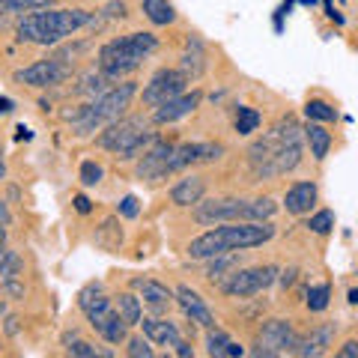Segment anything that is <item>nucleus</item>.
Wrapping results in <instances>:
<instances>
[{
    "label": "nucleus",
    "instance_id": "nucleus-29",
    "mask_svg": "<svg viewBox=\"0 0 358 358\" xmlns=\"http://www.w3.org/2000/svg\"><path fill=\"white\" fill-rule=\"evenodd\" d=\"M305 305H308L310 313H322V310L331 305V287L329 284H310Z\"/></svg>",
    "mask_w": 358,
    "mask_h": 358
},
{
    "label": "nucleus",
    "instance_id": "nucleus-3",
    "mask_svg": "<svg viewBox=\"0 0 358 358\" xmlns=\"http://www.w3.org/2000/svg\"><path fill=\"white\" fill-rule=\"evenodd\" d=\"M155 48H159V39H155V33H150V30H134V33H126V36H114L99 48L96 69L105 72L108 78H114V81H120V78L138 72L141 63L147 60Z\"/></svg>",
    "mask_w": 358,
    "mask_h": 358
},
{
    "label": "nucleus",
    "instance_id": "nucleus-4",
    "mask_svg": "<svg viewBox=\"0 0 358 358\" xmlns=\"http://www.w3.org/2000/svg\"><path fill=\"white\" fill-rule=\"evenodd\" d=\"M155 141H159V131L147 117H120L99 129L96 147L114 152L117 162H138Z\"/></svg>",
    "mask_w": 358,
    "mask_h": 358
},
{
    "label": "nucleus",
    "instance_id": "nucleus-41",
    "mask_svg": "<svg viewBox=\"0 0 358 358\" xmlns=\"http://www.w3.org/2000/svg\"><path fill=\"white\" fill-rule=\"evenodd\" d=\"M0 224H3V227H13V212H9L6 200H0Z\"/></svg>",
    "mask_w": 358,
    "mask_h": 358
},
{
    "label": "nucleus",
    "instance_id": "nucleus-46",
    "mask_svg": "<svg viewBox=\"0 0 358 358\" xmlns=\"http://www.w3.org/2000/svg\"><path fill=\"white\" fill-rule=\"evenodd\" d=\"M6 317V305H3V301H0V320H3Z\"/></svg>",
    "mask_w": 358,
    "mask_h": 358
},
{
    "label": "nucleus",
    "instance_id": "nucleus-44",
    "mask_svg": "<svg viewBox=\"0 0 358 358\" xmlns=\"http://www.w3.org/2000/svg\"><path fill=\"white\" fill-rule=\"evenodd\" d=\"M0 248H6V227L0 224Z\"/></svg>",
    "mask_w": 358,
    "mask_h": 358
},
{
    "label": "nucleus",
    "instance_id": "nucleus-6",
    "mask_svg": "<svg viewBox=\"0 0 358 358\" xmlns=\"http://www.w3.org/2000/svg\"><path fill=\"white\" fill-rule=\"evenodd\" d=\"M299 346V331L293 320L272 317L263 320L260 329L254 331V355L257 358H275V355H293Z\"/></svg>",
    "mask_w": 358,
    "mask_h": 358
},
{
    "label": "nucleus",
    "instance_id": "nucleus-26",
    "mask_svg": "<svg viewBox=\"0 0 358 358\" xmlns=\"http://www.w3.org/2000/svg\"><path fill=\"white\" fill-rule=\"evenodd\" d=\"M54 6V0H0V18L6 15H27L36 9H48Z\"/></svg>",
    "mask_w": 358,
    "mask_h": 358
},
{
    "label": "nucleus",
    "instance_id": "nucleus-23",
    "mask_svg": "<svg viewBox=\"0 0 358 358\" xmlns=\"http://www.w3.org/2000/svg\"><path fill=\"white\" fill-rule=\"evenodd\" d=\"M141 9H143V15H147L150 24H155V27H171L179 18L176 6L171 0H141Z\"/></svg>",
    "mask_w": 358,
    "mask_h": 358
},
{
    "label": "nucleus",
    "instance_id": "nucleus-30",
    "mask_svg": "<svg viewBox=\"0 0 358 358\" xmlns=\"http://www.w3.org/2000/svg\"><path fill=\"white\" fill-rule=\"evenodd\" d=\"M305 227L310 233H317V236H329V233L334 230V212L331 209H313L308 221H305Z\"/></svg>",
    "mask_w": 358,
    "mask_h": 358
},
{
    "label": "nucleus",
    "instance_id": "nucleus-32",
    "mask_svg": "<svg viewBox=\"0 0 358 358\" xmlns=\"http://www.w3.org/2000/svg\"><path fill=\"white\" fill-rule=\"evenodd\" d=\"M63 346H66V352H69V355H75V358H96V355L108 358V355H114L110 350H102V346H96V343H90V341H81V338H72V341H66Z\"/></svg>",
    "mask_w": 358,
    "mask_h": 358
},
{
    "label": "nucleus",
    "instance_id": "nucleus-39",
    "mask_svg": "<svg viewBox=\"0 0 358 358\" xmlns=\"http://www.w3.org/2000/svg\"><path fill=\"white\" fill-rule=\"evenodd\" d=\"M173 355H179V358H188V355H194V346H192V341H179L176 346H173V350H171Z\"/></svg>",
    "mask_w": 358,
    "mask_h": 358
},
{
    "label": "nucleus",
    "instance_id": "nucleus-31",
    "mask_svg": "<svg viewBox=\"0 0 358 358\" xmlns=\"http://www.w3.org/2000/svg\"><path fill=\"white\" fill-rule=\"evenodd\" d=\"M0 278L3 281H13V278H24V257L18 251L6 248L3 251V260H0Z\"/></svg>",
    "mask_w": 358,
    "mask_h": 358
},
{
    "label": "nucleus",
    "instance_id": "nucleus-19",
    "mask_svg": "<svg viewBox=\"0 0 358 358\" xmlns=\"http://www.w3.org/2000/svg\"><path fill=\"white\" fill-rule=\"evenodd\" d=\"M334 346V322H322V326H317V329H310V334H305L301 338L299 334V346H296V352L293 355H326L329 350Z\"/></svg>",
    "mask_w": 358,
    "mask_h": 358
},
{
    "label": "nucleus",
    "instance_id": "nucleus-24",
    "mask_svg": "<svg viewBox=\"0 0 358 358\" xmlns=\"http://www.w3.org/2000/svg\"><path fill=\"white\" fill-rule=\"evenodd\" d=\"M110 301H114V310L122 317V322H126L129 329H134L141 322L143 317V301L138 293H117V296H110Z\"/></svg>",
    "mask_w": 358,
    "mask_h": 358
},
{
    "label": "nucleus",
    "instance_id": "nucleus-27",
    "mask_svg": "<svg viewBox=\"0 0 358 358\" xmlns=\"http://www.w3.org/2000/svg\"><path fill=\"white\" fill-rule=\"evenodd\" d=\"M260 110H254V108H239L236 110V117H233V131L242 134V138H251V134L260 129Z\"/></svg>",
    "mask_w": 358,
    "mask_h": 358
},
{
    "label": "nucleus",
    "instance_id": "nucleus-10",
    "mask_svg": "<svg viewBox=\"0 0 358 358\" xmlns=\"http://www.w3.org/2000/svg\"><path fill=\"white\" fill-rule=\"evenodd\" d=\"M200 102H203V90H192V93H179L173 99H167L164 105L159 108H152L150 110V122L152 126H171V122H179V120H185V117H192L194 110L200 108Z\"/></svg>",
    "mask_w": 358,
    "mask_h": 358
},
{
    "label": "nucleus",
    "instance_id": "nucleus-1",
    "mask_svg": "<svg viewBox=\"0 0 358 358\" xmlns=\"http://www.w3.org/2000/svg\"><path fill=\"white\" fill-rule=\"evenodd\" d=\"M275 239V224L272 221H227L215 224L212 230L200 233L185 245L188 260L203 263L209 257L230 254V251H248Z\"/></svg>",
    "mask_w": 358,
    "mask_h": 358
},
{
    "label": "nucleus",
    "instance_id": "nucleus-8",
    "mask_svg": "<svg viewBox=\"0 0 358 358\" xmlns=\"http://www.w3.org/2000/svg\"><path fill=\"white\" fill-rule=\"evenodd\" d=\"M188 84H192V81H188V78L179 69H173V66H164V69H159L147 84H143V90L138 93V102H141V108L152 110V108L164 105L167 99L185 93Z\"/></svg>",
    "mask_w": 358,
    "mask_h": 358
},
{
    "label": "nucleus",
    "instance_id": "nucleus-33",
    "mask_svg": "<svg viewBox=\"0 0 358 358\" xmlns=\"http://www.w3.org/2000/svg\"><path fill=\"white\" fill-rule=\"evenodd\" d=\"M227 343H230V334L224 331L221 326L206 329V341H203L206 355H212V358H224V350H227Z\"/></svg>",
    "mask_w": 358,
    "mask_h": 358
},
{
    "label": "nucleus",
    "instance_id": "nucleus-9",
    "mask_svg": "<svg viewBox=\"0 0 358 358\" xmlns=\"http://www.w3.org/2000/svg\"><path fill=\"white\" fill-rule=\"evenodd\" d=\"M72 78V66L63 63L57 57H48V60H36L24 66V69L15 72V84L21 87H30V90H51V87H60Z\"/></svg>",
    "mask_w": 358,
    "mask_h": 358
},
{
    "label": "nucleus",
    "instance_id": "nucleus-43",
    "mask_svg": "<svg viewBox=\"0 0 358 358\" xmlns=\"http://www.w3.org/2000/svg\"><path fill=\"white\" fill-rule=\"evenodd\" d=\"M6 331H9V334L18 331V320H15V317H6Z\"/></svg>",
    "mask_w": 358,
    "mask_h": 358
},
{
    "label": "nucleus",
    "instance_id": "nucleus-14",
    "mask_svg": "<svg viewBox=\"0 0 358 358\" xmlns=\"http://www.w3.org/2000/svg\"><path fill=\"white\" fill-rule=\"evenodd\" d=\"M131 287L138 289L143 308H150L152 313H167V310L176 305L173 289L167 287V284H162V281H155V278H134Z\"/></svg>",
    "mask_w": 358,
    "mask_h": 358
},
{
    "label": "nucleus",
    "instance_id": "nucleus-11",
    "mask_svg": "<svg viewBox=\"0 0 358 358\" xmlns=\"http://www.w3.org/2000/svg\"><path fill=\"white\" fill-rule=\"evenodd\" d=\"M171 152H173V143L167 141H155L152 147L147 150L138 159V164H134V179H141V182H162V179H167L171 173H167V162H171Z\"/></svg>",
    "mask_w": 358,
    "mask_h": 358
},
{
    "label": "nucleus",
    "instance_id": "nucleus-5",
    "mask_svg": "<svg viewBox=\"0 0 358 358\" xmlns=\"http://www.w3.org/2000/svg\"><path fill=\"white\" fill-rule=\"evenodd\" d=\"M278 215V203L272 197H203L192 206V218L200 227H215L227 221H272Z\"/></svg>",
    "mask_w": 358,
    "mask_h": 358
},
{
    "label": "nucleus",
    "instance_id": "nucleus-20",
    "mask_svg": "<svg viewBox=\"0 0 358 358\" xmlns=\"http://www.w3.org/2000/svg\"><path fill=\"white\" fill-rule=\"evenodd\" d=\"M90 329H93L99 338H102L105 343H110V346H122L129 341V326L122 322V317L117 310H108L102 320H96V322H90Z\"/></svg>",
    "mask_w": 358,
    "mask_h": 358
},
{
    "label": "nucleus",
    "instance_id": "nucleus-15",
    "mask_svg": "<svg viewBox=\"0 0 358 358\" xmlns=\"http://www.w3.org/2000/svg\"><path fill=\"white\" fill-rule=\"evenodd\" d=\"M138 326L152 341V346H167V350H173V346L182 341V331H179V326L173 320L162 317V313H143Z\"/></svg>",
    "mask_w": 358,
    "mask_h": 358
},
{
    "label": "nucleus",
    "instance_id": "nucleus-13",
    "mask_svg": "<svg viewBox=\"0 0 358 358\" xmlns=\"http://www.w3.org/2000/svg\"><path fill=\"white\" fill-rule=\"evenodd\" d=\"M173 296H176V305L182 308V313H185V320H192L194 326H200V329H212V326H218V320H215V313L209 310V305L203 299H200V293H194L188 284H179L176 289H173Z\"/></svg>",
    "mask_w": 358,
    "mask_h": 358
},
{
    "label": "nucleus",
    "instance_id": "nucleus-42",
    "mask_svg": "<svg viewBox=\"0 0 358 358\" xmlns=\"http://www.w3.org/2000/svg\"><path fill=\"white\" fill-rule=\"evenodd\" d=\"M13 99H0V114H13Z\"/></svg>",
    "mask_w": 358,
    "mask_h": 358
},
{
    "label": "nucleus",
    "instance_id": "nucleus-34",
    "mask_svg": "<svg viewBox=\"0 0 358 358\" xmlns=\"http://www.w3.org/2000/svg\"><path fill=\"white\" fill-rule=\"evenodd\" d=\"M78 179H81L84 188H96L105 179V167L99 164L96 159H84L81 167H78Z\"/></svg>",
    "mask_w": 358,
    "mask_h": 358
},
{
    "label": "nucleus",
    "instance_id": "nucleus-28",
    "mask_svg": "<svg viewBox=\"0 0 358 358\" xmlns=\"http://www.w3.org/2000/svg\"><path fill=\"white\" fill-rule=\"evenodd\" d=\"M305 117L310 122H334L338 120V108H334L331 102H326V99H308Z\"/></svg>",
    "mask_w": 358,
    "mask_h": 358
},
{
    "label": "nucleus",
    "instance_id": "nucleus-45",
    "mask_svg": "<svg viewBox=\"0 0 358 358\" xmlns=\"http://www.w3.org/2000/svg\"><path fill=\"white\" fill-rule=\"evenodd\" d=\"M3 179H6V164L0 162V182H3Z\"/></svg>",
    "mask_w": 358,
    "mask_h": 358
},
{
    "label": "nucleus",
    "instance_id": "nucleus-2",
    "mask_svg": "<svg viewBox=\"0 0 358 358\" xmlns=\"http://www.w3.org/2000/svg\"><path fill=\"white\" fill-rule=\"evenodd\" d=\"M93 21V13L87 9H36V13H27L18 18V39L21 42H30V45H60L63 39H69L72 33H78L81 27H87Z\"/></svg>",
    "mask_w": 358,
    "mask_h": 358
},
{
    "label": "nucleus",
    "instance_id": "nucleus-17",
    "mask_svg": "<svg viewBox=\"0 0 358 358\" xmlns=\"http://www.w3.org/2000/svg\"><path fill=\"white\" fill-rule=\"evenodd\" d=\"M78 310L87 317V322H96V320H102L108 310H114V301H110V296L105 293L102 284L90 281L81 293H78Z\"/></svg>",
    "mask_w": 358,
    "mask_h": 358
},
{
    "label": "nucleus",
    "instance_id": "nucleus-12",
    "mask_svg": "<svg viewBox=\"0 0 358 358\" xmlns=\"http://www.w3.org/2000/svg\"><path fill=\"white\" fill-rule=\"evenodd\" d=\"M317 203H320V185L313 182V179H299L284 194V209H287V215H293V218L310 215V212L317 209Z\"/></svg>",
    "mask_w": 358,
    "mask_h": 358
},
{
    "label": "nucleus",
    "instance_id": "nucleus-35",
    "mask_svg": "<svg viewBox=\"0 0 358 358\" xmlns=\"http://www.w3.org/2000/svg\"><path fill=\"white\" fill-rule=\"evenodd\" d=\"M126 355L129 358H152L155 355V346L147 334H129L126 341Z\"/></svg>",
    "mask_w": 358,
    "mask_h": 358
},
{
    "label": "nucleus",
    "instance_id": "nucleus-36",
    "mask_svg": "<svg viewBox=\"0 0 358 358\" xmlns=\"http://www.w3.org/2000/svg\"><path fill=\"white\" fill-rule=\"evenodd\" d=\"M117 215L126 218V221H134V218L141 215V200L134 197V194H126V197H122L120 203H117Z\"/></svg>",
    "mask_w": 358,
    "mask_h": 358
},
{
    "label": "nucleus",
    "instance_id": "nucleus-22",
    "mask_svg": "<svg viewBox=\"0 0 358 358\" xmlns=\"http://www.w3.org/2000/svg\"><path fill=\"white\" fill-rule=\"evenodd\" d=\"M93 242H96V248H102V251H108V254H117V251L122 248V227H120V215H110V218H105L102 224H99Z\"/></svg>",
    "mask_w": 358,
    "mask_h": 358
},
{
    "label": "nucleus",
    "instance_id": "nucleus-37",
    "mask_svg": "<svg viewBox=\"0 0 358 358\" xmlns=\"http://www.w3.org/2000/svg\"><path fill=\"white\" fill-rule=\"evenodd\" d=\"M338 358H358V338H346L338 350H334Z\"/></svg>",
    "mask_w": 358,
    "mask_h": 358
},
{
    "label": "nucleus",
    "instance_id": "nucleus-40",
    "mask_svg": "<svg viewBox=\"0 0 358 358\" xmlns=\"http://www.w3.org/2000/svg\"><path fill=\"white\" fill-rule=\"evenodd\" d=\"M236 355H245V346H242V343H236V341L230 338L227 350H224V358H236Z\"/></svg>",
    "mask_w": 358,
    "mask_h": 358
},
{
    "label": "nucleus",
    "instance_id": "nucleus-16",
    "mask_svg": "<svg viewBox=\"0 0 358 358\" xmlns=\"http://www.w3.org/2000/svg\"><path fill=\"white\" fill-rule=\"evenodd\" d=\"M167 194H171V203L176 209H192L194 203H200L206 197V179L200 173H185L182 179H176L171 185Z\"/></svg>",
    "mask_w": 358,
    "mask_h": 358
},
{
    "label": "nucleus",
    "instance_id": "nucleus-21",
    "mask_svg": "<svg viewBox=\"0 0 358 358\" xmlns=\"http://www.w3.org/2000/svg\"><path fill=\"white\" fill-rule=\"evenodd\" d=\"M305 143H308V150L313 155V162H326L329 159V152H331V131L322 126V122H310L308 120V126H305Z\"/></svg>",
    "mask_w": 358,
    "mask_h": 358
},
{
    "label": "nucleus",
    "instance_id": "nucleus-7",
    "mask_svg": "<svg viewBox=\"0 0 358 358\" xmlns=\"http://www.w3.org/2000/svg\"><path fill=\"white\" fill-rule=\"evenodd\" d=\"M278 281V266H239L236 272H230L224 281L218 284V289L227 299H251L260 296L263 289H268Z\"/></svg>",
    "mask_w": 358,
    "mask_h": 358
},
{
    "label": "nucleus",
    "instance_id": "nucleus-25",
    "mask_svg": "<svg viewBox=\"0 0 358 358\" xmlns=\"http://www.w3.org/2000/svg\"><path fill=\"white\" fill-rule=\"evenodd\" d=\"M203 263H209V266H206V281H212V284H221L230 272H236V268L242 266V260L236 257V251L209 257V260H203Z\"/></svg>",
    "mask_w": 358,
    "mask_h": 358
},
{
    "label": "nucleus",
    "instance_id": "nucleus-38",
    "mask_svg": "<svg viewBox=\"0 0 358 358\" xmlns=\"http://www.w3.org/2000/svg\"><path fill=\"white\" fill-rule=\"evenodd\" d=\"M72 206H75V212H81V215H90V212H93V203H90V197H84V194H75Z\"/></svg>",
    "mask_w": 358,
    "mask_h": 358
},
{
    "label": "nucleus",
    "instance_id": "nucleus-18",
    "mask_svg": "<svg viewBox=\"0 0 358 358\" xmlns=\"http://www.w3.org/2000/svg\"><path fill=\"white\" fill-rule=\"evenodd\" d=\"M206 66H209L206 45L200 42L197 36H192V39L185 42L182 54H179V66H176V69L182 72L188 81H200V78H203V72H206Z\"/></svg>",
    "mask_w": 358,
    "mask_h": 358
},
{
    "label": "nucleus",
    "instance_id": "nucleus-47",
    "mask_svg": "<svg viewBox=\"0 0 358 358\" xmlns=\"http://www.w3.org/2000/svg\"><path fill=\"white\" fill-rule=\"evenodd\" d=\"M3 251H6V248H0V260H3Z\"/></svg>",
    "mask_w": 358,
    "mask_h": 358
}]
</instances>
